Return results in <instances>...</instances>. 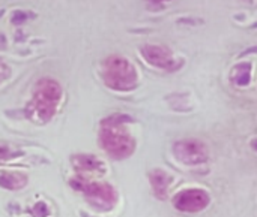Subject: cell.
I'll return each mask as SVG.
<instances>
[{"mask_svg":"<svg viewBox=\"0 0 257 217\" xmlns=\"http://www.w3.org/2000/svg\"><path fill=\"white\" fill-rule=\"evenodd\" d=\"M143 57L154 66L160 69H175V57L167 48L158 45H148L142 50Z\"/></svg>","mask_w":257,"mask_h":217,"instance_id":"obj_2","label":"cell"},{"mask_svg":"<svg viewBox=\"0 0 257 217\" xmlns=\"http://www.w3.org/2000/svg\"><path fill=\"white\" fill-rule=\"evenodd\" d=\"M233 80L239 86L248 84V81H250V66L248 64H239L233 70Z\"/></svg>","mask_w":257,"mask_h":217,"instance_id":"obj_4","label":"cell"},{"mask_svg":"<svg viewBox=\"0 0 257 217\" xmlns=\"http://www.w3.org/2000/svg\"><path fill=\"white\" fill-rule=\"evenodd\" d=\"M134 74L136 72L126 63V60H120V58L113 60V63H110V69L107 72V75L110 76L111 87H117V88H125V87L131 86L136 78Z\"/></svg>","mask_w":257,"mask_h":217,"instance_id":"obj_1","label":"cell"},{"mask_svg":"<svg viewBox=\"0 0 257 217\" xmlns=\"http://www.w3.org/2000/svg\"><path fill=\"white\" fill-rule=\"evenodd\" d=\"M0 184L6 189H20L26 184V178L15 172H2L0 174Z\"/></svg>","mask_w":257,"mask_h":217,"instance_id":"obj_3","label":"cell"},{"mask_svg":"<svg viewBox=\"0 0 257 217\" xmlns=\"http://www.w3.org/2000/svg\"><path fill=\"white\" fill-rule=\"evenodd\" d=\"M151 3H164V2H170V0H149Z\"/></svg>","mask_w":257,"mask_h":217,"instance_id":"obj_5","label":"cell"}]
</instances>
